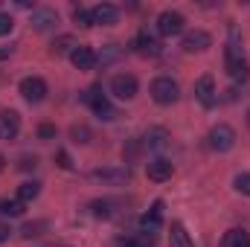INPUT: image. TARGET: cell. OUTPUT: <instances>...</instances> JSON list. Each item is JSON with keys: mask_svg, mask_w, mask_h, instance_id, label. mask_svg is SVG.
<instances>
[{"mask_svg": "<svg viewBox=\"0 0 250 247\" xmlns=\"http://www.w3.org/2000/svg\"><path fill=\"white\" fill-rule=\"evenodd\" d=\"M178 96H181V87H178V82L172 76H157L151 82V99L157 105H175Z\"/></svg>", "mask_w": 250, "mask_h": 247, "instance_id": "cell-1", "label": "cell"}, {"mask_svg": "<svg viewBox=\"0 0 250 247\" xmlns=\"http://www.w3.org/2000/svg\"><path fill=\"white\" fill-rule=\"evenodd\" d=\"M224 64H227L230 79H236V82H245L250 76V64H248V59H245V53H242L239 44H227V50H224Z\"/></svg>", "mask_w": 250, "mask_h": 247, "instance_id": "cell-2", "label": "cell"}, {"mask_svg": "<svg viewBox=\"0 0 250 247\" xmlns=\"http://www.w3.org/2000/svg\"><path fill=\"white\" fill-rule=\"evenodd\" d=\"M160 224H163V201H154L151 209L140 218V239L146 242V247L154 245V233L160 230Z\"/></svg>", "mask_w": 250, "mask_h": 247, "instance_id": "cell-3", "label": "cell"}, {"mask_svg": "<svg viewBox=\"0 0 250 247\" xmlns=\"http://www.w3.org/2000/svg\"><path fill=\"white\" fill-rule=\"evenodd\" d=\"M207 145H209L212 151L224 154V151H230V148L236 145V131H233L227 123H218L209 134H207Z\"/></svg>", "mask_w": 250, "mask_h": 247, "instance_id": "cell-4", "label": "cell"}, {"mask_svg": "<svg viewBox=\"0 0 250 247\" xmlns=\"http://www.w3.org/2000/svg\"><path fill=\"white\" fill-rule=\"evenodd\" d=\"M84 102L93 108V114L99 117V120H105V123H111V120H117V108L102 96V90L99 87H90L87 93H84Z\"/></svg>", "mask_w": 250, "mask_h": 247, "instance_id": "cell-5", "label": "cell"}, {"mask_svg": "<svg viewBox=\"0 0 250 247\" xmlns=\"http://www.w3.org/2000/svg\"><path fill=\"white\" fill-rule=\"evenodd\" d=\"M21 96H23L26 102H32V105L44 102V99H47V82H44L41 76H26V79L21 82Z\"/></svg>", "mask_w": 250, "mask_h": 247, "instance_id": "cell-6", "label": "cell"}, {"mask_svg": "<svg viewBox=\"0 0 250 247\" xmlns=\"http://www.w3.org/2000/svg\"><path fill=\"white\" fill-rule=\"evenodd\" d=\"M195 99L204 108H215L218 105V87H215V79L212 76H201L195 82Z\"/></svg>", "mask_w": 250, "mask_h": 247, "instance_id": "cell-7", "label": "cell"}, {"mask_svg": "<svg viewBox=\"0 0 250 247\" xmlns=\"http://www.w3.org/2000/svg\"><path fill=\"white\" fill-rule=\"evenodd\" d=\"M137 90H140V84H137V79L131 76V73H117L114 79H111V93L117 96V99H134L137 96Z\"/></svg>", "mask_w": 250, "mask_h": 247, "instance_id": "cell-8", "label": "cell"}, {"mask_svg": "<svg viewBox=\"0 0 250 247\" xmlns=\"http://www.w3.org/2000/svg\"><path fill=\"white\" fill-rule=\"evenodd\" d=\"M184 15L181 12H175V9H166V12H160L157 15V32L160 35H181L184 32Z\"/></svg>", "mask_w": 250, "mask_h": 247, "instance_id": "cell-9", "label": "cell"}, {"mask_svg": "<svg viewBox=\"0 0 250 247\" xmlns=\"http://www.w3.org/2000/svg\"><path fill=\"white\" fill-rule=\"evenodd\" d=\"M90 178L102 181V184H111V186H125L131 181V169L128 166H108V169H96Z\"/></svg>", "mask_w": 250, "mask_h": 247, "instance_id": "cell-10", "label": "cell"}, {"mask_svg": "<svg viewBox=\"0 0 250 247\" xmlns=\"http://www.w3.org/2000/svg\"><path fill=\"white\" fill-rule=\"evenodd\" d=\"M117 18H120V9H117L114 3H96V6L90 9L93 26H111V23H117Z\"/></svg>", "mask_w": 250, "mask_h": 247, "instance_id": "cell-11", "label": "cell"}, {"mask_svg": "<svg viewBox=\"0 0 250 247\" xmlns=\"http://www.w3.org/2000/svg\"><path fill=\"white\" fill-rule=\"evenodd\" d=\"M172 172H175V166H172V160H166V157H154V160H148V166H146V175H148V181H154V184L169 181Z\"/></svg>", "mask_w": 250, "mask_h": 247, "instance_id": "cell-12", "label": "cell"}, {"mask_svg": "<svg viewBox=\"0 0 250 247\" xmlns=\"http://www.w3.org/2000/svg\"><path fill=\"white\" fill-rule=\"evenodd\" d=\"M209 44H212V38H209V32H204V29H192V32L184 35V41H181L184 53H204Z\"/></svg>", "mask_w": 250, "mask_h": 247, "instance_id": "cell-13", "label": "cell"}, {"mask_svg": "<svg viewBox=\"0 0 250 247\" xmlns=\"http://www.w3.org/2000/svg\"><path fill=\"white\" fill-rule=\"evenodd\" d=\"M21 131V117L15 111H0V140H15Z\"/></svg>", "mask_w": 250, "mask_h": 247, "instance_id": "cell-14", "label": "cell"}, {"mask_svg": "<svg viewBox=\"0 0 250 247\" xmlns=\"http://www.w3.org/2000/svg\"><path fill=\"white\" fill-rule=\"evenodd\" d=\"M70 62L76 70H93L96 67V53L90 50V47H73V53H70Z\"/></svg>", "mask_w": 250, "mask_h": 247, "instance_id": "cell-15", "label": "cell"}, {"mask_svg": "<svg viewBox=\"0 0 250 247\" xmlns=\"http://www.w3.org/2000/svg\"><path fill=\"white\" fill-rule=\"evenodd\" d=\"M56 23H59V15L53 9H32V26L38 32H50L56 29Z\"/></svg>", "mask_w": 250, "mask_h": 247, "instance_id": "cell-16", "label": "cell"}, {"mask_svg": "<svg viewBox=\"0 0 250 247\" xmlns=\"http://www.w3.org/2000/svg\"><path fill=\"white\" fill-rule=\"evenodd\" d=\"M134 47H137L140 56H160V44H157V38L148 35V32H140L137 41H134Z\"/></svg>", "mask_w": 250, "mask_h": 247, "instance_id": "cell-17", "label": "cell"}, {"mask_svg": "<svg viewBox=\"0 0 250 247\" xmlns=\"http://www.w3.org/2000/svg\"><path fill=\"white\" fill-rule=\"evenodd\" d=\"M221 247H250V233L236 227V230H227L224 239H221Z\"/></svg>", "mask_w": 250, "mask_h": 247, "instance_id": "cell-18", "label": "cell"}, {"mask_svg": "<svg viewBox=\"0 0 250 247\" xmlns=\"http://www.w3.org/2000/svg\"><path fill=\"white\" fill-rule=\"evenodd\" d=\"M117 201H111V198H99V201H90V212L96 215V218H114L117 215Z\"/></svg>", "mask_w": 250, "mask_h": 247, "instance_id": "cell-19", "label": "cell"}, {"mask_svg": "<svg viewBox=\"0 0 250 247\" xmlns=\"http://www.w3.org/2000/svg\"><path fill=\"white\" fill-rule=\"evenodd\" d=\"M169 247H192V239H189L187 227L181 221H175L172 230H169Z\"/></svg>", "mask_w": 250, "mask_h": 247, "instance_id": "cell-20", "label": "cell"}, {"mask_svg": "<svg viewBox=\"0 0 250 247\" xmlns=\"http://www.w3.org/2000/svg\"><path fill=\"white\" fill-rule=\"evenodd\" d=\"M166 145H169V131H163V128H151V131L146 134V148L160 151V148H166Z\"/></svg>", "mask_w": 250, "mask_h": 247, "instance_id": "cell-21", "label": "cell"}, {"mask_svg": "<svg viewBox=\"0 0 250 247\" xmlns=\"http://www.w3.org/2000/svg\"><path fill=\"white\" fill-rule=\"evenodd\" d=\"M41 195V184L38 181H26V184L18 186V201L21 204H29V201H35Z\"/></svg>", "mask_w": 250, "mask_h": 247, "instance_id": "cell-22", "label": "cell"}, {"mask_svg": "<svg viewBox=\"0 0 250 247\" xmlns=\"http://www.w3.org/2000/svg\"><path fill=\"white\" fill-rule=\"evenodd\" d=\"M0 215H6V218H18V215H23V204L15 198V201H9V198H0Z\"/></svg>", "mask_w": 250, "mask_h": 247, "instance_id": "cell-23", "label": "cell"}, {"mask_svg": "<svg viewBox=\"0 0 250 247\" xmlns=\"http://www.w3.org/2000/svg\"><path fill=\"white\" fill-rule=\"evenodd\" d=\"M73 21H76L79 26H93V21H90V9H82V6L73 12Z\"/></svg>", "mask_w": 250, "mask_h": 247, "instance_id": "cell-24", "label": "cell"}, {"mask_svg": "<svg viewBox=\"0 0 250 247\" xmlns=\"http://www.w3.org/2000/svg\"><path fill=\"white\" fill-rule=\"evenodd\" d=\"M73 47H76V44H73V38H70V35H62V38L53 44V53H67V50L73 53Z\"/></svg>", "mask_w": 250, "mask_h": 247, "instance_id": "cell-25", "label": "cell"}, {"mask_svg": "<svg viewBox=\"0 0 250 247\" xmlns=\"http://www.w3.org/2000/svg\"><path fill=\"white\" fill-rule=\"evenodd\" d=\"M114 247H146V242L140 236H123V239H117Z\"/></svg>", "mask_w": 250, "mask_h": 247, "instance_id": "cell-26", "label": "cell"}, {"mask_svg": "<svg viewBox=\"0 0 250 247\" xmlns=\"http://www.w3.org/2000/svg\"><path fill=\"white\" fill-rule=\"evenodd\" d=\"M236 189H239L242 195H250V172H242V175H236Z\"/></svg>", "mask_w": 250, "mask_h": 247, "instance_id": "cell-27", "label": "cell"}, {"mask_svg": "<svg viewBox=\"0 0 250 247\" xmlns=\"http://www.w3.org/2000/svg\"><path fill=\"white\" fill-rule=\"evenodd\" d=\"M12 26H15L12 15H9V12H0V35H9V32H12Z\"/></svg>", "mask_w": 250, "mask_h": 247, "instance_id": "cell-28", "label": "cell"}, {"mask_svg": "<svg viewBox=\"0 0 250 247\" xmlns=\"http://www.w3.org/2000/svg\"><path fill=\"white\" fill-rule=\"evenodd\" d=\"M38 137H41V140H53V137H56V125H50V123L38 125Z\"/></svg>", "mask_w": 250, "mask_h": 247, "instance_id": "cell-29", "label": "cell"}, {"mask_svg": "<svg viewBox=\"0 0 250 247\" xmlns=\"http://www.w3.org/2000/svg\"><path fill=\"white\" fill-rule=\"evenodd\" d=\"M38 230H44V221H38V224H26V227H23V236H26V239H32V236H41Z\"/></svg>", "mask_w": 250, "mask_h": 247, "instance_id": "cell-30", "label": "cell"}, {"mask_svg": "<svg viewBox=\"0 0 250 247\" xmlns=\"http://www.w3.org/2000/svg\"><path fill=\"white\" fill-rule=\"evenodd\" d=\"M73 137H76V143H90V140H87V137H90L87 128H79V125H76V128H73Z\"/></svg>", "mask_w": 250, "mask_h": 247, "instance_id": "cell-31", "label": "cell"}, {"mask_svg": "<svg viewBox=\"0 0 250 247\" xmlns=\"http://www.w3.org/2000/svg\"><path fill=\"white\" fill-rule=\"evenodd\" d=\"M59 166H62V169H73V163H70V154H67V151H59Z\"/></svg>", "mask_w": 250, "mask_h": 247, "instance_id": "cell-32", "label": "cell"}, {"mask_svg": "<svg viewBox=\"0 0 250 247\" xmlns=\"http://www.w3.org/2000/svg\"><path fill=\"white\" fill-rule=\"evenodd\" d=\"M35 166H38L35 157H21V169H35Z\"/></svg>", "mask_w": 250, "mask_h": 247, "instance_id": "cell-33", "label": "cell"}, {"mask_svg": "<svg viewBox=\"0 0 250 247\" xmlns=\"http://www.w3.org/2000/svg\"><path fill=\"white\" fill-rule=\"evenodd\" d=\"M9 236H12V227L0 221V242H9Z\"/></svg>", "mask_w": 250, "mask_h": 247, "instance_id": "cell-34", "label": "cell"}, {"mask_svg": "<svg viewBox=\"0 0 250 247\" xmlns=\"http://www.w3.org/2000/svg\"><path fill=\"white\" fill-rule=\"evenodd\" d=\"M12 56V47H0V62H6Z\"/></svg>", "mask_w": 250, "mask_h": 247, "instance_id": "cell-35", "label": "cell"}, {"mask_svg": "<svg viewBox=\"0 0 250 247\" xmlns=\"http://www.w3.org/2000/svg\"><path fill=\"white\" fill-rule=\"evenodd\" d=\"M3 163H6V160H3V154H0V169H3Z\"/></svg>", "mask_w": 250, "mask_h": 247, "instance_id": "cell-36", "label": "cell"}, {"mask_svg": "<svg viewBox=\"0 0 250 247\" xmlns=\"http://www.w3.org/2000/svg\"><path fill=\"white\" fill-rule=\"evenodd\" d=\"M248 125H250V108H248Z\"/></svg>", "mask_w": 250, "mask_h": 247, "instance_id": "cell-37", "label": "cell"}]
</instances>
